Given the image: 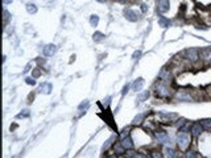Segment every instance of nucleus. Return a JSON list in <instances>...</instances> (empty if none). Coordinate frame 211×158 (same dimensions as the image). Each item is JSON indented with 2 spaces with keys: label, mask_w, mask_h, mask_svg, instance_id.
I'll return each mask as SVG.
<instances>
[{
  "label": "nucleus",
  "mask_w": 211,
  "mask_h": 158,
  "mask_svg": "<svg viewBox=\"0 0 211 158\" xmlns=\"http://www.w3.org/2000/svg\"><path fill=\"white\" fill-rule=\"evenodd\" d=\"M191 132H193V136H199V134L203 132V127H202L201 123H197V124L193 125Z\"/></svg>",
  "instance_id": "12"
},
{
  "label": "nucleus",
  "mask_w": 211,
  "mask_h": 158,
  "mask_svg": "<svg viewBox=\"0 0 211 158\" xmlns=\"http://www.w3.org/2000/svg\"><path fill=\"white\" fill-rule=\"evenodd\" d=\"M141 56V52L140 50H137V52H135L133 53V59H139V57Z\"/></svg>",
  "instance_id": "31"
},
{
  "label": "nucleus",
  "mask_w": 211,
  "mask_h": 158,
  "mask_svg": "<svg viewBox=\"0 0 211 158\" xmlns=\"http://www.w3.org/2000/svg\"><path fill=\"white\" fill-rule=\"evenodd\" d=\"M152 158H164V157H162V154L160 152H153L152 153Z\"/></svg>",
  "instance_id": "26"
},
{
  "label": "nucleus",
  "mask_w": 211,
  "mask_h": 158,
  "mask_svg": "<svg viewBox=\"0 0 211 158\" xmlns=\"http://www.w3.org/2000/svg\"><path fill=\"white\" fill-rule=\"evenodd\" d=\"M88 104H90V103H88V100H84V102H82L81 104H79V107H78V108L81 109V111H82L83 108L87 109V108H88Z\"/></svg>",
  "instance_id": "22"
},
{
  "label": "nucleus",
  "mask_w": 211,
  "mask_h": 158,
  "mask_svg": "<svg viewBox=\"0 0 211 158\" xmlns=\"http://www.w3.org/2000/svg\"><path fill=\"white\" fill-rule=\"evenodd\" d=\"M143 119H144V115H137L136 117L133 119V121H132V123H133L135 125H137V124H141V123H143Z\"/></svg>",
  "instance_id": "21"
},
{
  "label": "nucleus",
  "mask_w": 211,
  "mask_h": 158,
  "mask_svg": "<svg viewBox=\"0 0 211 158\" xmlns=\"http://www.w3.org/2000/svg\"><path fill=\"white\" fill-rule=\"evenodd\" d=\"M3 3L4 4H10V3H12V0H3Z\"/></svg>",
  "instance_id": "35"
},
{
  "label": "nucleus",
  "mask_w": 211,
  "mask_h": 158,
  "mask_svg": "<svg viewBox=\"0 0 211 158\" xmlns=\"http://www.w3.org/2000/svg\"><path fill=\"white\" fill-rule=\"evenodd\" d=\"M110 158H116V157H115V155H111V157H110Z\"/></svg>",
  "instance_id": "37"
},
{
  "label": "nucleus",
  "mask_w": 211,
  "mask_h": 158,
  "mask_svg": "<svg viewBox=\"0 0 211 158\" xmlns=\"http://www.w3.org/2000/svg\"><path fill=\"white\" fill-rule=\"evenodd\" d=\"M177 99L182 100V102H189V100H191V95H190V92H187V91H180V92H177Z\"/></svg>",
  "instance_id": "9"
},
{
  "label": "nucleus",
  "mask_w": 211,
  "mask_h": 158,
  "mask_svg": "<svg viewBox=\"0 0 211 158\" xmlns=\"http://www.w3.org/2000/svg\"><path fill=\"white\" fill-rule=\"evenodd\" d=\"M98 22H99V16L91 15V17H90V24L93 25V26H96V25H98Z\"/></svg>",
  "instance_id": "18"
},
{
  "label": "nucleus",
  "mask_w": 211,
  "mask_h": 158,
  "mask_svg": "<svg viewBox=\"0 0 211 158\" xmlns=\"http://www.w3.org/2000/svg\"><path fill=\"white\" fill-rule=\"evenodd\" d=\"M202 127L205 129H211V119H206V120H202Z\"/></svg>",
  "instance_id": "20"
},
{
  "label": "nucleus",
  "mask_w": 211,
  "mask_h": 158,
  "mask_svg": "<svg viewBox=\"0 0 211 158\" xmlns=\"http://www.w3.org/2000/svg\"><path fill=\"white\" fill-rule=\"evenodd\" d=\"M41 75V71H40V68H34L33 73H32V78H38Z\"/></svg>",
  "instance_id": "24"
},
{
  "label": "nucleus",
  "mask_w": 211,
  "mask_h": 158,
  "mask_svg": "<svg viewBox=\"0 0 211 158\" xmlns=\"http://www.w3.org/2000/svg\"><path fill=\"white\" fill-rule=\"evenodd\" d=\"M158 25L162 28H168V26H170V20L164 17V16H160L158 17Z\"/></svg>",
  "instance_id": "13"
},
{
  "label": "nucleus",
  "mask_w": 211,
  "mask_h": 158,
  "mask_svg": "<svg viewBox=\"0 0 211 158\" xmlns=\"http://www.w3.org/2000/svg\"><path fill=\"white\" fill-rule=\"evenodd\" d=\"M29 67H31V65H28L27 67L24 68V73H28V71H29Z\"/></svg>",
  "instance_id": "34"
},
{
  "label": "nucleus",
  "mask_w": 211,
  "mask_h": 158,
  "mask_svg": "<svg viewBox=\"0 0 211 158\" xmlns=\"http://www.w3.org/2000/svg\"><path fill=\"white\" fill-rule=\"evenodd\" d=\"M96 1H99V3H106L107 0H96Z\"/></svg>",
  "instance_id": "36"
},
{
  "label": "nucleus",
  "mask_w": 211,
  "mask_h": 158,
  "mask_svg": "<svg viewBox=\"0 0 211 158\" xmlns=\"http://www.w3.org/2000/svg\"><path fill=\"white\" fill-rule=\"evenodd\" d=\"M124 16L125 19L129 20V21H137V20L140 19V13L137 12V11L132 9V8H125L124 9Z\"/></svg>",
  "instance_id": "4"
},
{
  "label": "nucleus",
  "mask_w": 211,
  "mask_h": 158,
  "mask_svg": "<svg viewBox=\"0 0 211 158\" xmlns=\"http://www.w3.org/2000/svg\"><path fill=\"white\" fill-rule=\"evenodd\" d=\"M155 90H156L157 96H160V98H168V96L170 95V87H169L168 84H166V82H164V81H160L158 83H156Z\"/></svg>",
  "instance_id": "1"
},
{
  "label": "nucleus",
  "mask_w": 211,
  "mask_h": 158,
  "mask_svg": "<svg viewBox=\"0 0 211 158\" xmlns=\"http://www.w3.org/2000/svg\"><path fill=\"white\" fill-rule=\"evenodd\" d=\"M183 54H185V59H186L187 62H190V63H195L199 59V52L197 49H194V47L187 49L186 52L183 53Z\"/></svg>",
  "instance_id": "2"
},
{
  "label": "nucleus",
  "mask_w": 211,
  "mask_h": 158,
  "mask_svg": "<svg viewBox=\"0 0 211 158\" xmlns=\"http://www.w3.org/2000/svg\"><path fill=\"white\" fill-rule=\"evenodd\" d=\"M3 15H4V17H3L4 25H7V21H8V19H10V12H8L7 9H4V11H3Z\"/></svg>",
  "instance_id": "23"
},
{
  "label": "nucleus",
  "mask_w": 211,
  "mask_h": 158,
  "mask_svg": "<svg viewBox=\"0 0 211 158\" xmlns=\"http://www.w3.org/2000/svg\"><path fill=\"white\" fill-rule=\"evenodd\" d=\"M27 11H28V13H31V15H34V13L37 12V7H36V4H33V3H28L27 4Z\"/></svg>",
  "instance_id": "15"
},
{
  "label": "nucleus",
  "mask_w": 211,
  "mask_h": 158,
  "mask_svg": "<svg viewBox=\"0 0 211 158\" xmlns=\"http://www.w3.org/2000/svg\"><path fill=\"white\" fill-rule=\"evenodd\" d=\"M148 98H149V91H145L144 94H141V95L137 96V102L141 103V102H144L145 99H148Z\"/></svg>",
  "instance_id": "19"
},
{
  "label": "nucleus",
  "mask_w": 211,
  "mask_h": 158,
  "mask_svg": "<svg viewBox=\"0 0 211 158\" xmlns=\"http://www.w3.org/2000/svg\"><path fill=\"white\" fill-rule=\"evenodd\" d=\"M118 3H120V4H127V1L128 0H116Z\"/></svg>",
  "instance_id": "33"
},
{
  "label": "nucleus",
  "mask_w": 211,
  "mask_h": 158,
  "mask_svg": "<svg viewBox=\"0 0 211 158\" xmlns=\"http://www.w3.org/2000/svg\"><path fill=\"white\" fill-rule=\"evenodd\" d=\"M115 150H118L119 153H123V152L125 150V149L123 148V146H121V144H120V145H115Z\"/></svg>",
  "instance_id": "27"
},
{
  "label": "nucleus",
  "mask_w": 211,
  "mask_h": 158,
  "mask_svg": "<svg viewBox=\"0 0 211 158\" xmlns=\"http://www.w3.org/2000/svg\"><path fill=\"white\" fill-rule=\"evenodd\" d=\"M155 134H156V138L158 140V142H165V141L168 140V134H166V132H164V130H157Z\"/></svg>",
  "instance_id": "11"
},
{
  "label": "nucleus",
  "mask_w": 211,
  "mask_h": 158,
  "mask_svg": "<svg viewBox=\"0 0 211 158\" xmlns=\"http://www.w3.org/2000/svg\"><path fill=\"white\" fill-rule=\"evenodd\" d=\"M132 1H137V0H132Z\"/></svg>",
  "instance_id": "39"
},
{
  "label": "nucleus",
  "mask_w": 211,
  "mask_h": 158,
  "mask_svg": "<svg viewBox=\"0 0 211 158\" xmlns=\"http://www.w3.org/2000/svg\"><path fill=\"white\" fill-rule=\"evenodd\" d=\"M52 88H53V86L50 83H42L40 86V92H42V94H50V92H52Z\"/></svg>",
  "instance_id": "14"
},
{
  "label": "nucleus",
  "mask_w": 211,
  "mask_h": 158,
  "mask_svg": "<svg viewBox=\"0 0 211 158\" xmlns=\"http://www.w3.org/2000/svg\"><path fill=\"white\" fill-rule=\"evenodd\" d=\"M112 140H114V137H111V138H110V140H108V141H107V142H106V144H104V145H103V148H102V149H103V150H106V149L108 148V146H110V144H111V141H112Z\"/></svg>",
  "instance_id": "29"
},
{
  "label": "nucleus",
  "mask_w": 211,
  "mask_h": 158,
  "mask_svg": "<svg viewBox=\"0 0 211 158\" xmlns=\"http://www.w3.org/2000/svg\"><path fill=\"white\" fill-rule=\"evenodd\" d=\"M165 155L168 158H176V153H174V150L170 148H165Z\"/></svg>",
  "instance_id": "17"
},
{
  "label": "nucleus",
  "mask_w": 211,
  "mask_h": 158,
  "mask_svg": "<svg viewBox=\"0 0 211 158\" xmlns=\"http://www.w3.org/2000/svg\"><path fill=\"white\" fill-rule=\"evenodd\" d=\"M169 8H170V3H169V0H157V11L160 13L168 12Z\"/></svg>",
  "instance_id": "5"
},
{
  "label": "nucleus",
  "mask_w": 211,
  "mask_h": 158,
  "mask_svg": "<svg viewBox=\"0 0 211 158\" xmlns=\"http://www.w3.org/2000/svg\"><path fill=\"white\" fill-rule=\"evenodd\" d=\"M144 87V79L143 78H139V79H136V81L133 82V84H132V90L136 91V92H140V91L143 90Z\"/></svg>",
  "instance_id": "8"
},
{
  "label": "nucleus",
  "mask_w": 211,
  "mask_h": 158,
  "mask_svg": "<svg viewBox=\"0 0 211 158\" xmlns=\"http://www.w3.org/2000/svg\"><path fill=\"white\" fill-rule=\"evenodd\" d=\"M27 116H29V111H24L22 112V113H19V115H17V117H27Z\"/></svg>",
  "instance_id": "28"
},
{
  "label": "nucleus",
  "mask_w": 211,
  "mask_h": 158,
  "mask_svg": "<svg viewBox=\"0 0 211 158\" xmlns=\"http://www.w3.org/2000/svg\"><path fill=\"white\" fill-rule=\"evenodd\" d=\"M56 52H57V46L53 45V43H49V45H46L44 47V56L45 57H52L53 54H56Z\"/></svg>",
  "instance_id": "7"
},
{
  "label": "nucleus",
  "mask_w": 211,
  "mask_h": 158,
  "mask_svg": "<svg viewBox=\"0 0 211 158\" xmlns=\"http://www.w3.org/2000/svg\"><path fill=\"white\" fill-rule=\"evenodd\" d=\"M121 146L124 149H127V150H129V149L133 148V142H132V140H131V137H124V138L121 140Z\"/></svg>",
  "instance_id": "10"
},
{
  "label": "nucleus",
  "mask_w": 211,
  "mask_h": 158,
  "mask_svg": "<svg viewBox=\"0 0 211 158\" xmlns=\"http://www.w3.org/2000/svg\"><path fill=\"white\" fill-rule=\"evenodd\" d=\"M93 38H94V41H95V42H100V41H103L106 38V36L103 33H100V32H95V33H94V36H93Z\"/></svg>",
  "instance_id": "16"
},
{
  "label": "nucleus",
  "mask_w": 211,
  "mask_h": 158,
  "mask_svg": "<svg viewBox=\"0 0 211 158\" xmlns=\"http://www.w3.org/2000/svg\"><path fill=\"white\" fill-rule=\"evenodd\" d=\"M119 158H125V157H123V155H121V157H119Z\"/></svg>",
  "instance_id": "38"
},
{
  "label": "nucleus",
  "mask_w": 211,
  "mask_h": 158,
  "mask_svg": "<svg viewBox=\"0 0 211 158\" xmlns=\"http://www.w3.org/2000/svg\"><path fill=\"white\" fill-rule=\"evenodd\" d=\"M178 148L181 149V150H186L187 146L190 145V136L186 133H180L178 134Z\"/></svg>",
  "instance_id": "3"
},
{
  "label": "nucleus",
  "mask_w": 211,
  "mask_h": 158,
  "mask_svg": "<svg viewBox=\"0 0 211 158\" xmlns=\"http://www.w3.org/2000/svg\"><path fill=\"white\" fill-rule=\"evenodd\" d=\"M186 158H197V154H194V152H187Z\"/></svg>",
  "instance_id": "30"
},
{
  "label": "nucleus",
  "mask_w": 211,
  "mask_h": 158,
  "mask_svg": "<svg viewBox=\"0 0 211 158\" xmlns=\"http://www.w3.org/2000/svg\"><path fill=\"white\" fill-rule=\"evenodd\" d=\"M199 58L202 61H206V62H210L211 61V49L210 47H203L199 52Z\"/></svg>",
  "instance_id": "6"
},
{
  "label": "nucleus",
  "mask_w": 211,
  "mask_h": 158,
  "mask_svg": "<svg viewBox=\"0 0 211 158\" xmlns=\"http://www.w3.org/2000/svg\"><path fill=\"white\" fill-rule=\"evenodd\" d=\"M140 8H141V11H143V12H146V11H148V5H146V4H141V5H140Z\"/></svg>",
  "instance_id": "32"
},
{
  "label": "nucleus",
  "mask_w": 211,
  "mask_h": 158,
  "mask_svg": "<svg viewBox=\"0 0 211 158\" xmlns=\"http://www.w3.org/2000/svg\"><path fill=\"white\" fill-rule=\"evenodd\" d=\"M25 82H27L28 84H32V86H34V84H36V81H34V78H27V79H25Z\"/></svg>",
  "instance_id": "25"
}]
</instances>
